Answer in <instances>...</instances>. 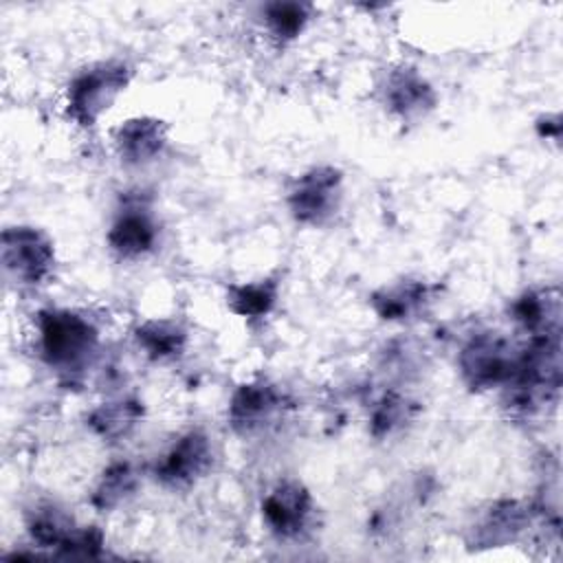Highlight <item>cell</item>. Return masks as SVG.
Listing matches in <instances>:
<instances>
[{
	"label": "cell",
	"instance_id": "6da1fadb",
	"mask_svg": "<svg viewBox=\"0 0 563 563\" xmlns=\"http://www.w3.org/2000/svg\"><path fill=\"white\" fill-rule=\"evenodd\" d=\"M101 325L81 308L44 306L33 312V352L66 385L81 383L101 356Z\"/></svg>",
	"mask_w": 563,
	"mask_h": 563
},
{
	"label": "cell",
	"instance_id": "7a4b0ae2",
	"mask_svg": "<svg viewBox=\"0 0 563 563\" xmlns=\"http://www.w3.org/2000/svg\"><path fill=\"white\" fill-rule=\"evenodd\" d=\"M134 66L125 57H101L79 66L64 88V117L79 130H92L130 88Z\"/></svg>",
	"mask_w": 563,
	"mask_h": 563
},
{
	"label": "cell",
	"instance_id": "3957f363",
	"mask_svg": "<svg viewBox=\"0 0 563 563\" xmlns=\"http://www.w3.org/2000/svg\"><path fill=\"white\" fill-rule=\"evenodd\" d=\"M103 242L108 253L123 264L152 257L163 244V222L154 196L145 189H128L117 198Z\"/></svg>",
	"mask_w": 563,
	"mask_h": 563
},
{
	"label": "cell",
	"instance_id": "277c9868",
	"mask_svg": "<svg viewBox=\"0 0 563 563\" xmlns=\"http://www.w3.org/2000/svg\"><path fill=\"white\" fill-rule=\"evenodd\" d=\"M519 356V341L501 330H473L457 347L455 369L471 394L499 391L512 378Z\"/></svg>",
	"mask_w": 563,
	"mask_h": 563
},
{
	"label": "cell",
	"instance_id": "5b68a950",
	"mask_svg": "<svg viewBox=\"0 0 563 563\" xmlns=\"http://www.w3.org/2000/svg\"><path fill=\"white\" fill-rule=\"evenodd\" d=\"M345 202V172L334 163H317L295 174L284 187L290 220L306 229L330 227Z\"/></svg>",
	"mask_w": 563,
	"mask_h": 563
},
{
	"label": "cell",
	"instance_id": "8992f818",
	"mask_svg": "<svg viewBox=\"0 0 563 563\" xmlns=\"http://www.w3.org/2000/svg\"><path fill=\"white\" fill-rule=\"evenodd\" d=\"M2 277L15 290H37L46 286L57 271V246L42 227L18 222L0 233Z\"/></svg>",
	"mask_w": 563,
	"mask_h": 563
},
{
	"label": "cell",
	"instance_id": "52a82bcc",
	"mask_svg": "<svg viewBox=\"0 0 563 563\" xmlns=\"http://www.w3.org/2000/svg\"><path fill=\"white\" fill-rule=\"evenodd\" d=\"M290 394L268 376H251L238 383L227 398V427L233 435L251 440L277 429L292 411Z\"/></svg>",
	"mask_w": 563,
	"mask_h": 563
},
{
	"label": "cell",
	"instance_id": "ba28073f",
	"mask_svg": "<svg viewBox=\"0 0 563 563\" xmlns=\"http://www.w3.org/2000/svg\"><path fill=\"white\" fill-rule=\"evenodd\" d=\"M216 449L211 435L202 427L178 431L150 462L147 477L169 493L196 488L213 468Z\"/></svg>",
	"mask_w": 563,
	"mask_h": 563
},
{
	"label": "cell",
	"instance_id": "9c48e42d",
	"mask_svg": "<svg viewBox=\"0 0 563 563\" xmlns=\"http://www.w3.org/2000/svg\"><path fill=\"white\" fill-rule=\"evenodd\" d=\"M374 97L383 112L400 125L422 123L440 106L435 84L409 62H396L380 70Z\"/></svg>",
	"mask_w": 563,
	"mask_h": 563
},
{
	"label": "cell",
	"instance_id": "30bf717a",
	"mask_svg": "<svg viewBox=\"0 0 563 563\" xmlns=\"http://www.w3.org/2000/svg\"><path fill=\"white\" fill-rule=\"evenodd\" d=\"M317 499L297 477L273 482L260 499L264 530L279 543L303 541L317 523Z\"/></svg>",
	"mask_w": 563,
	"mask_h": 563
},
{
	"label": "cell",
	"instance_id": "8fae6325",
	"mask_svg": "<svg viewBox=\"0 0 563 563\" xmlns=\"http://www.w3.org/2000/svg\"><path fill=\"white\" fill-rule=\"evenodd\" d=\"M537 523L539 515L532 501L521 497H497L486 501L466 523L464 543L471 552L508 548L521 541Z\"/></svg>",
	"mask_w": 563,
	"mask_h": 563
},
{
	"label": "cell",
	"instance_id": "7c38bea8",
	"mask_svg": "<svg viewBox=\"0 0 563 563\" xmlns=\"http://www.w3.org/2000/svg\"><path fill=\"white\" fill-rule=\"evenodd\" d=\"M442 286L422 275H402L369 290L367 306L380 323L413 325L427 319L440 301Z\"/></svg>",
	"mask_w": 563,
	"mask_h": 563
},
{
	"label": "cell",
	"instance_id": "4fadbf2b",
	"mask_svg": "<svg viewBox=\"0 0 563 563\" xmlns=\"http://www.w3.org/2000/svg\"><path fill=\"white\" fill-rule=\"evenodd\" d=\"M112 152L123 167L154 165L169 145V123L154 114H134L110 130Z\"/></svg>",
	"mask_w": 563,
	"mask_h": 563
},
{
	"label": "cell",
	"instance_id": "5bb4252c",
	"mask_svg": "<svg viewBox=\"0 0 563 563\" xmlns=\"http://www.w3.org/2000/svg\"><path fill=\"white\" fill-rule=\"evenodd\" d=\"M512 325L530 336H561V292L556 286H528L506 306Z\"/></svg>",
	"mask_w": 563,
	"mask_h": 563
},
{
	"label": "cell",
	"instance_id": "9a60e30c",
	"mask_svg": "<svg viewBox=\"0 0 563 563\" xmlns=\"http://www.w3.org/2000/svg\"><path fill=\"white\" fill-rule=\"evenodd\" d=\"M147 413L145 400L136 394H112L90 407L84 416L86 431L103 444H121L136 433Z\"/></svg>",
	"mask_w": 563,
	"mask_h": 563
},
{
	"label": "cell",
	"instance_id": "2e32d148",
	"mask_svg": "<svg viewBox=\"0 0 563 563\" xmlns=\"http://www.w3.org/2000/svg\"><path fill=\"white\" fill-rule=\"evenodd\" d=\"M134 350L150 365H174L189 350V328L178 317H145L130 330Z\"/></svg>",
	"mask_w": 563,
	"mask_h": 563
},
{
	"label": "cell",
	"instance_id": "e0dca14e",
	"mask_svg": "<svg viewBox=\"0 0 563 563\" xmlns=\"http://www.w3.org/2000/svg\"><path fill=\"white\" fill-rule=\"evenodd\" d=\"M420 402L400 387H383L367 405L365 424L374 442H389L416 424Z\"/></svg>",
	"mask_w": 563,
	"mask_h": 563
},
{
	"label": "cell",
	"instance_id": "ac0fdd59",
	"mask_svg": "<svg viewBox=\"0 0 563 563\" xmlns=\"http://www.w3.org/2000/svg\"><path fill=\"white\" fill-rule=\"evenodd\" d=\"M143 486V468L130 457H114L90 484L88 504L97 512H114L128 506Z\"/></svg>",
	"mask_w": 563,
	"mask_h": 563
},
{
	"label": "cell",
	"instance_id": "d6986e66",
	"mask_svg": "<svg viewBox=\"0 0 563 563\" xmlns=\"http://www.w3.org/2000/svg\"><path fill=\"white\" fill-rule=\"evenodd\" d=\"M22 526L31 548L57 556V552L77 530L79 521L57 501L37 499L24 508Z\"/></svg>",
	"mask_w": 563,
	"mask_h": 563
},
{
	"label": "cell",
	"instance_id": "ffe728a7",
	"mask_svg": "<svg viewBox=\"0 0 563 563\" xmlns=\"http://www.w3.org/2000/svg\"><path fill=\"white\" fill-rule=\"evenodd\" d=\"M279 299H282L279 273L231 282L224 286L227 310L246 323H262L264 319H268L279 306Z\"/></svg>",
	"mask_w": 563,
	"mask_h": 563
},
{
	"label": "cell",
	"instance_id": "44dd1931",
	"mask_svg": "<svg viewBox=\"0 0 563 563\" xmlns=\"http://www.w3.org/2000/svg\"><path fill=\"white\" fill-rule=\"evenodd\" d=\"M317 7L303 0H268L257 4V20L277 46L295 44L312 24Z\"/></svg>",
	"mask_w": 563,
	"mask_h": 563
},
{
	"label": "cell",
	"instance_id": "7402d4cb",
	"mask_svg": "<svg viewBox=\"0 0 563 563\" xmlns=\"http://www.w3.org/2000/svg\"><path fill=\"white\" fill-rule=\"evenodd\" d=\"M106 556V534L95 523H79L57 559H101Z\"/></svg>",
	"mask_w": 563,
	"mask_h": 563
},
{
	"label": "cell",
	"instance_id": "603a6c76",
	"mask_svg": "<svg viewBox=\"0 0 563 563\" xmlns=\"http://www.w3.org/2000/svg\"><path fill=\"white\" fill-rule=\"evenodd\" d=\"M561 114L559 112H541L537 119H534V132L541 141H550L554 145H559L561 141Z\"/></svg>",
	"mask_w": 563,
	"mask_h": 563
}]
</instances>
